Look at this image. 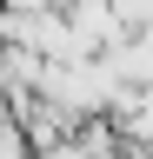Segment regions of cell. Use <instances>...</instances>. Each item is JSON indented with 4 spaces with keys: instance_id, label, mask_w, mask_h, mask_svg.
Here are the masks:
<instances>
[{
    "instance_id": "cell-3",
    "label": "cell",
    "mask_w": 153,
    "mask_h": 159,
    "mask_svg": "<svg viewBox=\"0 0 153 159\" xmlns=\"http://www.w3.org/2000/svg\"><path fill=\"white\" fill-rule=\"evenodd\" d=\"M113 13H120L133 33H140V27H153V0H113Z\"/></svg>"
},
{
    "instance_id": "cell-1",
    "label": "cell",
    "mask_w": 153,
    "mask_h": 159,
    "mask_svg": "<svg viewBox=\"0 0 153 159\" xmlns=\"http://www.w3.org/2000/svg\"><path fill=\"white\" fill-rule=\"evenodd\" d=\"M67 20H73V33H80V47H87V53H93V47H120V40L133 33L127 20L113 13V0H73Z\"/></svg>"
},
{
    "instance_id": "cell-2",
    "label": "cell",
    "mask_w": 153,
    "mask_h": 159,
    "mask_svg": "<svg viewBox=\"0 0 153 159\" xmlns=\"http://www.w3.org/2000/svg\"><path fill=\"white\" fill-rule=\"evenodd\" d=\"M113 119H120V139L153 146V86H127L120 106H113Z\"/></svg>"
}]
</instances>
